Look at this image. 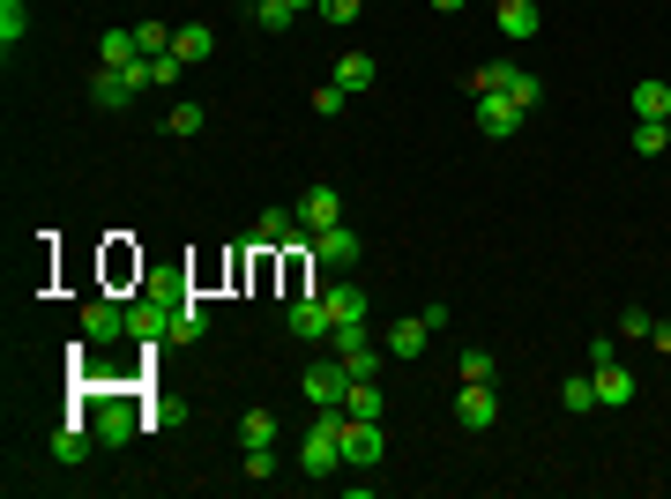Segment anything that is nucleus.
Segmentation results:
<instances>
[{"instance_id":"nucleus-1","label":"nucleus","mask_w":671,"mask_h":499,"mask_svg":"<svg viewBox=\"0 0 671 499\" xmlns=\"http://www.w3.org/2000/svg\"><path fill=\"white\" fill-rule=\"evenodd\" d=\"M298 462H306V477L344 470V410H314V425H306V448H298Z\"/></svg>"},{"instance_id":"nucleus-2","label":"nucleus","mask_w":671,"mask_h":499,"mask_svg":"<svg viewBox=\"0 0 671 499\" xmlns=\"http://www.w3.org/2000/svg\"><path fill=\"white\" fill-rule=\"evenodd\" d=\"M149 82H157V60H135V68H98V82H90V104H105V112H127V104L142 98Z\"/></svg>"},{"instance_id":"nucleus-3","label":"nucleus","mask_w":671,"mask_h":499,"mask_svg":"<svg viewBox=\"0 0 671 499\" xmlns=\"http://www.w3.org/2000/svg\"><path fill=\"white\" fill-rule=\"evenodd\" d=\"M471 90L477 98H485V90H507L522 112H537V98H545V82L530 76V68H515V60H485V68H471Z\"/></svg>"},{"instance_id":"nucleus-4","label":"nucleus","mask_w":671,"mask_h":499,"mask_svg":"<svg viewBox=\"0 0 671 499\" xmlns=\"http://www.w3.org/2000/svg\"><path fill=\"white\" fill-rule=\"evenodd\" d=\"M590 366H596V402H604V410H626V402H634V396H642V388H634V373H626V366H620V350H612V336H596V343H590Z\"/></svg>"},{"instance_id":"nucleus-5","label":"nucleus","mask_w":671,"mask_h":499,"mask_svg":"<svg viewBox=\"0 0 671 499\" xmlns=\"http://www.w3.org/2000/svg\"><path fill=\"white\" fill-rule=\"evenodd\" d=\"M298 396H306V410H344L351 366H344V358H314V366L298 373Z\"/></svg>"},{"instance_id":"nucleus-6","label":"nucleus","mask_w":671,"mask_h":499,"mask_svg":"<svg viewBox=\"0 0 671 499\" xmlns=\"http://www.w3.org/2000/svg\"><path fill=\"white\" fill-rule=\"evenodd\" d=\"M306 253H314V269H358V253H366V239H358V231L351 224H328V231H314V239H306Z\"/></svg>"},{"instance_id":"nucleus-7","label":"nucleus","mask_w":671,"mask_h":499,"mask_svg":"<svg viewBox=\"0 0 671 499\" xmlns=\"http://www.w3.org/2000/svg\"><path fill=\"white\" fill-rule=\"evenodd\" d=\"M328 350L351 366V380H373L381 373V350H373V336H366V321H336V336H328Z\"/></svg>"},{"instance_id":"nucleus-8","label":"nucleus","mask_w":671,"mask_h":499,"mask_svg":"<svg viewBox=\"0 0 671 499\" xmlns=\"http://www.w3.org/2000/svg\"><path fill=\"white\" fill-rule=\"evenodd\" d=\"M381 455H388L381 418H344V470H381Z\"/></svg>"},{"instance_id":"nucleus-9","label":"nucleus","mask_w":671,"mask_h":499,"mask_svg":"<svg viewBox=\"0 0 671 499\" xmlns=\"http://www.w3.org/2000/svg\"><path fill=\"white\" fill-rule=\"evenodd\" d=\"M284 328H292L298 343H328V336H336V313H328V299H322V291H306V299H292V306H284Z\"/></svg>"},{"instance_id":"nucleus-10","label":"nucleus","mask_w":671,"mask_h":499,"mask_svg":"<svg viewBox=\"0 0 671 499\" xmlns=\"http://www.w3.org/2000/svg\"><path fill=\"white\" fill-rule=\"evenodd\" d=\"M522 120H530V112H522L507 90H485V98H477V127H485V142H507V134H522Z\"/></svg>"},{"instance_id":"nucleus-11","label":"nucleus","mask_w":671,"mask_h":499,"mask_svg":"<svg viewBox=\"0 0 671 499\" xmlns=\"http://www.w3.org/2000/svg\"><path fill=\"white\" fill-rule=\"evenodd\" d=\"M90 425H98L105 448H127V440H135V425H142V410H135L127 396H105L98 410H90Z\"/></svg>"},{"instance_id":"nucleus-12","label":"nucleus","mask_w":671,"mask_h":499,"mask_svg":"<svg viewBox=\"0 0 671 499\" xmlns=\"http://www.w3.org/2000/svg\"><path fill=\"white\" fill-rule=\"evenodd\" d=\"M292 209H298V231H306V239L328 231V224H344V194H336V187H306Z\"/></svg>"},{"instance_id":"nucleus-13","label":"nucleus","mask_w":671,"mask_h":499,"mask_svg":"<svg viewBox=\"0 0 671 499\" xmlns=\"http://www.w3.org/2000/svg\"><path fill=\"white\" fill-rule=\"evenodd\" d=\"M90 448H105V440H98V425H82V418L52 425V462H68V470H82V462H90Z\"/></svg>"},{"instance_id":"nucleus-14","label":"nucleus","mask_w":671,"mask_h":499,"mask_svg":"<svg viewBox=\"0 0 671 499\" xmlns=\"http://www.w3.org/2000/svg\"><path fill=\"white\" fill-rule=\"evenodd\" d=\"M254 247L276 253V247H306V231H298V209H262L254 217Z\"/></svg>"},{"instance_id":"nucleus-15","label":"nucleus","mask_w":671,"mask_h":499,"mask_svg":"<svg viewBox=\"0 0 671 499\" xmlns=\"http://www.w3.org/2000/svg\"><path fill=\"white\" fill-rule=\"evenodd\" d=\"M455 418L471 425V432H493V418H500L493 380H463V396H455Z\"/></svg>"},{"instance_id":"nucleus-16","label":"nucleus","mask_w":671,"mask_h":499,"mask_svg":"<svg viewBox=\"0 0 671 499\" xmlns=\"http://www.w3.org/2000/svg\"><path fill=\"white\" fill-rule=\"evenodd\" d=\"M82 336H90V343H112V336H127V306H120V299H90V306H82Z\"/></svg>"},{"instance_id":"nucleus-17","label":"nucleus","mask_w":671,"mask_h":499,"mask_svg":"<svg viewBox=\"0 0 671 499\" xmlns=\"http://www.w3.org/2000/svg\"><path fill=\"white\" fill-rule=\"evenodd\" d=\"M537 23H545V16H537V0H500V38H507V46H530Z\"/></svg>"},{"instance_id":"nucleus-18","label":"nucleus","mask_w":671,"mask_h":499,"mask_svg":"<svg viewBox=\"0 0 671 499\" xmlns=\"http://www.w3.org/2000/svg\"><path fill=\"white\" fill-rule=\"evenodd\" d=\"M209 52H217V30H209V23H179L172 30V60L195 68V60H209Z\"/></svg>"},{"instance_id":"nucleus-19","label":"nucleus","mask_w":671,"mask_h":499,"mask_svg":"<svg viewBox=\"0 0 671 499\" xmlns=\"http://www.w3.org/2000/svg\"><path fill=\"white\" fill-rule=\"evenodd\" d=\"M634 120H671V82H657V76L634 82Z\"/></svg>"},{"instance_id":"nucleus-20","label":"nucleus","mask_w":671,"mask_h":499,"mask_svg":"<svg viewBox=\"0 0 671 499\" xmlns=\"http://www.w3.org/2000/svg\"><path fill=\"white\" fill-rule=\"evenodd\" d=\"M425 343H433V328H425L418 313H411V321H396V328H388V343H381V350H388V358H418Z\"/></svg>"},{"instance_id":"nucleus-21","label":"nucleus","mask_w":671,"mask_h":499,"mask_svg":"<svg viewBox=\"0 0 671 499\" xmlns=\"http://www.w3.org/2000/svg\"><path fill=\"white\" fill-rule=\"evenodd\" d=\"M322 299H328V313H336V321H366V291H358V283H351V276H344V283H328V291H322Z\"/></svg>"},{"instance_id":"nucleus-22","label":"nucleus","mask_w":671,"mask_h":499,"mask_svg":"<svg viewBox=\"0 0 671 499\" xmlns=\"http://www.w3.org/2000/svg\"><path fill=\"white\" fill-rule=\"evenodd\" d=\"M98 60H105V68H135V60H142L135 30H105V38H98Z\"/></svg>"},{"instance_id":"nucleus-23","label":"nucleus","mask_w":671,"mask_h":499,"mask_svg":"<svg viewBox=\"0 0 671 499\" xmlns=\"http://www.w3.org/2000/svg\"><path fill=\"white\" fill-rule=\"evenodd\" d=\"M336 82H344L351 98H358V90H373V52H336Z\"/></svg>"},{"instance_id":"nucleus-24","label":"nucleus","mask_w":671,"mask_h":499,"mask_svg":"<svg viewBox=\"0 0 671 499\" xmlns=\"http://www.w3.org/2000/svg\"><path fill=\"white\" fill-rule=\"evenodd\" d=\"M239 448H276V410H247L239 418Z\"/></svg>"},{"instance_id":"nucleus-25","label":"nucleus","mask_w":671,"mask_h":499,"mask_svg":"<svg viewBox=\"0 0 671 499\" xmlns=\"http://www.w3.org/2000/svg\"><path fill=\"white\" fill-rule=\"evenodd\" d=\"M23 38H30V8H23V0H0V46L16 52Z\"/></svg>"},{"instance_id":"nucleus-26","label":"nucleus","mask_w":671,"mask_h":499,"mask_svg":"<svg viewBox=\"0 0 671 499\" xmlns=\"http://www.w3.org/2000/svg\"><path fill=\"white\" fill-rule=\"evenodd\" d=\"M201 336H209V306L187 291V299H179V343H201Z\"/></svg>"},{"instance_id":"nucleus-27","label":"nucleus","mask_w":671,"mask_h":499,"mask_svg":"<svg viewBox=\"0 0 671 499\" xmlns=\"http://www.w3.org/2000/svg\"><path fill=\"white\" fill-rule=\"evenodd\" d=\"M388 402H381V388L373 380H351V396H344V418H381Z\"/></svg>"},{"instance_id":"nucleus-28","label":"nucleus","mask_w":671,"mask_h":499,"mask_svg":"<svg viewBox=\"0 0 671 499\" xmlns=\"http://www.w3.org/2000/svg\"><path fill=\"white\" fill-rule=\"evenodd\" d=\"M135 46H142V60H165V52H172V23H157V16L135 23Z\"/></svg>"},{"instance_id":"nucleus-29","label":"nucleus","mask_w":671,"mask_h":499,"mask_svg":"<svg viewBox=\"0 0 671 499\" xmlns=\"http://www.w3.org/2000/svg\"><path fill=\"white\" fill-rule=\"evenodd\" d=\"M201 127H209V112H201V104H172V112H165V134H179V142H195Z\"/></svg>"},{"instance_id":"nucleus-30","label":"nucleus","mask_w":671,"mask_h":499,"mask_svg":"<svg viewBox=\"0 0 671 499\" xmlns=\"http://www.w3.org/2000/svg\"><path fill=\"white\" fill-rule=\"evenodd\" d=\"M671 150V127L664 120H634V157H664Z\"/></svg>"},{"instance_id":"nucleus-31","label":"nucleus","mask_w":671,"mask_h":499,"mask_svg":"<svg viewBox=\"0 0 671 499\" xmlns=\"http://www.w3.org/2000/svg\"><path fill=\"white\" fill-rule=\"evenodd\" d=\"M247 8H254V23L269 30V38H276V30H292V16H298L292 0H247Z\"/></svg>"},{"instance_id":"nucleus-32","label":"nucleus","mask_w":671,"mask_h":499,"mask_svg":"<svg viewBox=\"0 0 671 499\" xmlns=\"http://www.w3.org/2000/svg\"><path fill=\"white\" fill-rule=\"evenodd\" d=\"M560 402H568L574 418H582V410H596V380H590V373H574L568 388H560Z\"/></svg>"},{"instance_id":"nucleus-33","label":"nucleus","mask_w":671,"mask_h":499,"mask_svg":"<svg viewBox=\"0 0 671 499\" xmlns=\"http://www.w3.org/2000/svg\"><path fill=\"white\" fill-rule=\"evenodd\" d=\"M344 104H351V90H344V82H322V90H314V112H322V120H336Z\"/></svg>"},{"instance_id":"nucleus-34","label":"nucleus","mask_w":671,"mask_h":499,"mask_svg":"<svg viewBox=\"0 0 671 499\" xmlns=\"http://www.w3.org/2000/svg\"><path fill=\"white\" fill-rule=\"evenodd\" d=\"M649 328H657L649 306H626V313H620V336H634V343H649Z\"/></svg>"},{"instance_id":"nucleus-35","label":"nucleus","mask_w":671,"mask_h":499,"mask_svg":"<svg viewBox=\"0 0 671 499\" xmlns=\"http://www.w3.org/2000/svg\"><path fill=\"white\" fill-rule=\"evenodd\" d=\"M463 380H493V350H463Z\"/></svg>"},{"instance_id":"nucleus-36","label":"nucleus","mask_w":671,"mask_h":499,"mask_svg":"<svg viewBox=\"0 0 671 499\" xmlns=\"http://www.w3.org/2000/svg\"><path fill=\"white\" fill-rule=\"evenodd\" d=\"M358 8H366V0H322L328 23H358Z\"/></svg>"},{"instance_id":"nucleus-37","label":"nucleus","mask_w":671,"mask_h":499,"mask_svg":"<svg viewBox=\"0 0 671 499\" xmlns=\"http://www.w3.org/2000/svg\"><path fill=\"white\" fill-rule=\"evenodd\" d=\"M247 477H254V485H262V477H276V455L269 448H247Z\"/></svg>"},{"instance_id":"nucleus-38","label":"nucleus","mask_w":671,"mask_h":499,"mask_svg":"<svg viewBox=\"0 0 671 499\" xmlns=\"http://www.w3.org/2000/svg\"><path fill=\"white\" fill-rule=\"evenodd\" d=\"M649 343H657V350L671 358V321H657V328H649Z\"/></svg>"},{"instance_id":"nucleus-39","label":"nucleus","mask_w":671,"mask_h":499,"mask_svg":"<svg viewBox=\"0 0 671 499\" xmlns=\"http://www.w3.org/2000/svg\"><path fill=\"white\" fill-rule=\"evenodd\" d=\"M433 8H441V16H455V8H463V0H433Z\"/></svg>"},{"instance_id":"nucleus-40","label":"nucleus","mask_w":671,"mask_h":499,"mask_svg":"<svg viewBox=\"0 0 671 499\" xmlns=\"http://www.w3.org/2000/svg\"><path fill=\"white\" fill-rule=\"evenodd\" d=\"M292 8H322V0H292Z\"/></svg>"},{"instance_id":"nucleus-41","label":"nucleus","mask_w":671,"mask_h":499,"mask_svg":"<svg viewBox=\"0 0 671 499\" xmlns=\"http://www.w3.org/2000/svg\"><path fill=\"white\" fill-rule=\"evenodd\" d=\"M493 8H500V0H493Z\"/></svg>"},{"instance_id":"nucleus-42","label":"nucleus","mask_w":671,"mask_h":499,"mask_svg":"<svg viewBox=\"0 0 671 499\" xmlns=\"http://www.w3.org/2000/svg\"><path fill=\"white\" fill-rule=\"evenodd\" d=\"M664 127H671V120H664Z\"/></svg>"}]
</instances>
